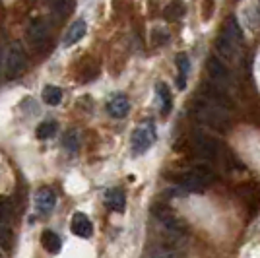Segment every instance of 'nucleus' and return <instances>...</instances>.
I'll use <instances>...</instances> for the list:
<instances>
[{
	"label": "nucleus",
	"instance_id": "16",
	"mask_svg": "<svg viewBox=\"0 0 260 258\" xmlns=\"http://www.w3.org/2000/svg\"><path fill=\"white\" fill-rule=\"evenodd\" d=\"M87 31V23L86 20H76V22L72 23L70 27H68V31H66V37H64V47H72V45H76Z\"/></svg>",
	"mask_w": 260,
	"mask_h": 258
},
{
	"label": "nucleus",
	"instance_id": "11",
	"mask_svg": "<svg viewBox=\"0 0 260 258\" xmlns=\"http://www.w3.org/2000/svg\"><path fill=\"white\" fill-rule=\"evenodd\" d=\"M219 35L225 37L229 43H233L235 47H241V45H243V31H241V25H239L235 16H229Z\"/></svg>",
	"mask_w": 260,
	"mask_h": 258
},
{
	"label": "nucleus",
	"instance_id": "17",
	"mask_svg": "<svg viewBox=\"0 0 260 258\" xmlns=\"http://www.w3.org/2000/svg\"><path fill=\"white\" fill-rule=\"evenodd\" d=\"M184 14H186V8H184L183 2H181V0H171V2L165 6V10H163V18H165L167 22H179Z\"/></svg>",
	"mask_w": 260,
	"mask_h": 258
},
{
	"label": "nucleus",
	"instance_id": "20",
	"mask_svg": "<svg viewBox=\"0 0 260 258\" xmlns=\"http://www.w3.org/2000/svg\"><path fill=\"white\" fill-rule=\"evenodd\" d=\"M56 132H58V124L54 120H45L35 130V134H37L39 140H51Z\"/></svg>",
	"mask_w": 260,
	"mask_h": 258
},
{
	"label": "nucleus",
	"instance_id": "12",
	"mask_svg": "<svg viewBox=\"0 0 260 258\" xmlns=\"http://www.w3.org/2000/svg\"><path fill=\"white\" fill-rule=\"evenodd\" d=\"M105 206L111 212L122 214L124 208H126V196L122 192V188H109L105 192Z\"/></svg>",
	"mask_w": 260,
	"mask_h": 258
},
{
	"label": "nucleus",
	"instance_id": "23",
	"mask_svg": "<svg viewBox=\"0 0 260 258\" xmlns=\"http://www.w3.org/2000/svg\"><path fill=\"white\" fill-rule=\"evenodd\" d=\"M0 243H2V245H4L6 248L12 245V231H10V227L6 225L2 219H0Z\"/></svg>",
	"mask_w": 260,
	"mask_h": 258
},
{
	"label": "nucleus",
	"instance_id": "15",
	"mask_svg": "<svg viewBox=\"0 0 260 258\" xmlns=\"http://www.w3.org/2000/svg\"><path fill=\"white\" fill-rule=\"evenodd\" d=\"M175 64H177V87L179 89H184L186 87V78H188V72H190V60L184 53H179L175 56Z\"/></svg>",
	"mask_w": 260,
	"mask_h": 258
},
{
	"label": "nucleus",
	"instance_id": "2",
	"mask_svg": "<svg viewBox=\"0 0 260 258\" xmlns=\"http://www.w3.org/2000/svg\"><path fill=\"white\" fill-rule=\"evenodd\" d=\"M194 115L202 122L210 124L212 128H223V126H228V113L223 111V105H219V103L212 101V99L200 101L194 107Z\"/></svg>",
	"mask_w": 260,
	"mask_h": 258
},
{
	"label": "nucleus",
	"instance_id": "25",
	"mask_svg": "<svg viewBox=\"0 0 260 258\" xmlns=\"http://www.w3.org/2000/svg\"><path fill=\"white\" fill-rule=\"evenodd\" d=\"M0 64H2V49H0Z\"/></svg>",
	"mask_w": 260,
	"mask_h": 258
},
{
	"label": "nucleus",
	"instance_id": "3",
	"mask_svg": "<svg viewBox=\"0 0 260 258\" xmlns=\"http://www.w3.org/2000/svg\"><path fill=\"white\" fill-rule=\"evenodd\" d=\"M157 138L155 134V126L153 122H144L138 128L132 132V138H130V144H132V153L134 155H142L150 150L153 146V142Z\"/></svg>",
	"mask_w": 260,
	"mask_h": 258
},
{
	"label": "nucleus",
	"instance_id": "10",
	"mask_svg": "<svg viewBox=\"0 0 260 258\" xmlns=\"http://www.w3.org/2000/svg\"><path fill=\"white\" fill-rule=\"evenodd\" d=\"M107 111H109V115H111V117H115V118L126 117V115H128V111H130L128 97L124 95V93H117V95H113L107 103Z\"/></svg>",
	"mask_w": 260,
	"mask_h": 258
},
{
	"label": "nucleus",
	"instance_id": "7",
	"mask_svg": "<svg viewBox=\"0 0 260 258\" xmlns=\"http://www.w3.org/2000/svg\"><path fill=\"white\" fill-rule=\"evenodd\" d=\"M194 148H196V153L202 155V157H206V159H216L217 153H219V144L212 136L200 134V132L194 136Z\"/></svg>",
	"mask_w": 260,
	"mask_h": 258
},
{
	"label": "nucleus",
	"instance_id": "19",
	"mask_svg": "<svg viewBox=\"0 0 260 258\" xmlns=\"http://www.w3.org/2000/svg\"><path fill=\"white\" fill-rule=\"evenodd\" d=\"M41 97H43V101L47 105L54 107V105H58L62 101V89L58 86H45Z\"/></svg>",
	"mask_w": 260,
	"mask_h": 258
},
{
	"label": "nucleus",
	"instance_id": "6",
	"mask_svg": "<svg viewBox=\"0 0 260 258\" xmlns=\"http://www.w3.org/2000/svg\"><path fill=\"white\" fill-rule=\"evenodd\" d=\"M25 37H27V41H29L35 49H39L41 45L47 43V39H49V25H47V22H45L43 18H35V20L27 25Z\"/></svg>",
	"mask_w": 260,
	"mask_h": 258
},
{
	"label": "nucleus",
	"instance_id": "4",
	"mask_svg": "<svg viewBox=\"0 0 260 258\" xmlns=\"http://www.w3.org/2000/svg\"><path fill=\"white\" fill-rule=\"evenodd\" d=\"M27 68V56L20 43H12L8 53H6V74L8 78H18L22 76Z\"/></svg>",
	"mask_w": 260,
	"mask_h": 258
},
{
	"label": "nucleus",
	"instance_id": "21",
	"mask_svg": "<svg viewBox=\"0 0 260 258\" xmlns=\"http://www.w3.org/2000/svg\"><path fill=\"white\" fill-rule=\"evenodd\" d=\"M49 4H51V12H53L54 16H58V18L68 16L72 12V6H74L72 0H51Z\"/></svg>",
	"mask_w": 260,
	"mask_h": 258
},
{
	"label": "nucleus",
	"instance_id": "22",
	"mask_svg": "<svg viewBox=\"0 0 260 258\" xmlns=\"http://www.w3.org/2000/svg\"><path fill=\"white\" fill-rule=\"evenodd\" d=\"M62 146L70 153L78 151V148H80V134H78L76 130H68L64 136H62Z\"/></svg>",
	"mask_w": 260,
	"mask_h": 258
},
{
	"label": "nucleus",
	"instance_id": "13",
	"mask_svg": "<svg viewBox=\"0 0 260 258\" xmlns=\"http://www.w3.org/2000/svg\"><path fill=\"white\" fill-rule=\"evenodd\" d=\"M155 95H157L161 117H167L171 113V107H173V97H171V91H169V87H167L165 82H157L155 84Z\"/></svg>",
	"mask_w": 260,
	"mask_h": 258
},
{
	"label": "nucleus",
	"instance_id": "1",
	"mask_svg": "<svg viewBox=\"0 0 260 258\" xmlns=\"http://www.w3.org/2000/svg\"><path fill=\"white\" fill-rule=\"evenodd\" d=\"M216 179V173L212 167L208 165H194L192 169L184 173L181 177V184H183L184 190L188 192H204L210 184L214 183Z\"/></svg>",
	"mask_w": 260,
	"mask_h": 258
},
{
	"label": "nucleus",
	"instance_id": "8",
	"mask_svg": "<svg viewBox=\"0 0 260 258\" xmlns=\"http://www.w3.org/2000/svg\"><path fill=\"white\" fill-rule=\"evenodd\" d=\"M35 206H37L39 214H51L56 206V194L53 188H49V186L39 188L35 194Z\"/></svg>",
	"mask_w": 260,
	"mask_h": 258
},
{
	"label": "nucleus",
	"instance_id": "18",
	"mask_svg": "<svg viewBox=\"0 0 260 258\" xmlns=\"http://www.w3.org/2000/svg\"><path fill=\"white\" fill-rule=\"evenodd\" d=\"M41 245L47 252H51V254H56V252H60V248H62V241H60V237L56 235L54 231H43L41 233Z\"/></svg>",
	"mask_w": 260,
	"mask_h": 258
},
{
	"label": "nucleus",
	"instance_id": "9",
	"mask_svg": "<svg viewBox=\"0 0 260 258\" xmlns=\"http://www.w3.org/2000/svg\"><path fill=\"white\" fill-rule=\"evenodd\" d=\"M70 227H72V233L76 237H82V239H89L93 235V225H91L89 217L86 214H82V212H76L72 215Z\"/></svg>",
	"mask_w": 260,
	"mask_h": 258
},
{
	"label": "nucleus",
	"instance_id": "5",
	"mask_svg": "<svg viewBox=\"0 0 260 258\" xmlns=\"http://www.w3.org/2000/svg\"><path fill=\"white\" fill-rule=\"evenodd\" d=\"M155 217L161 221V225L169 231V233H173V235H184L186 233V225H184L183 221L177 217V215L169 210V208H155Z\"/></svg>",
	"mask_w": 260,
	"mask_h": 258
},
{
	"label": "nucleus",
	"instance_id": "14",
	"mask_svg": "<svg viewBox=\"0 0 260 258\" xmlns=\"http://www.w3.org/2000/svg\"><path fill=\"white\" fill-rule=\"evenodd\" d=\"M208 74H210V78H212L214 82H217L219 86H223V84L229 82L228 68L223 66V62H221L217 56H212V58L208 60Z\"/></svg>",
	"mask_w": 260,
	"mask_h": 258
},
{
	"label": "nucleus",
	"instance_id": "24",
	"mask_svg": "<svg viewBox=\"0 0 260 258\" xmlns=\"http://www.w3.org/2000/svg\"><path fill=\"white\" fill-rule=\"evenodd\" d=\"M212 4H214V0H204V12H202V18L204 20L212 18Z\"/></svg>",
	"mask_w": 260,
	"mask_h": 258
}]
</instances>
